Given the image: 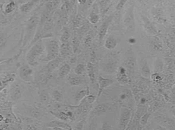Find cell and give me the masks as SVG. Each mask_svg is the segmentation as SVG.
Listing matches in <instances>:
<instances>
[{
  "label": "cell",
  "instance_id": "13",
  "mask_svg": "<svg viewBox=\"0 0 175 130\" xmlns=\"http://www.w3.org/2000/svg\"><path fill=\"white\" fill-rule=\"evenodd\" d=\"M98 82L99 85L100 92L99 93H101V91L104 88L112 84L113 81L109 79L104 78L100 76L99 77Z\"/></svg>",
  "mask_w": 175,
  "mask_h": 130
},
{
  "label": "cell",
  "instance_id": "18",
  "mask_svg": "<svg viewBox=\"0 0 175 130\" xmlns=\"http://www.w3.org/2000/svg\"><path fill=\"white\" fill-rule=\"evenodd\" d=\"M116 44V41L113 38H109L106 40L105 42V46L107 48L109 49L114 48Z\"/></svg>",
  "mask_w": 175,
  "mask_h": 130
},
{
  "label": "cell",
  "instance_id": "24",
  "mask_svg": "<svg viewBox=\"0 0 175 130\" xmlns=\"http://www.w3.org/2000/svg\"><path fill=\"white\" fill-rule=\"evenodd\" d=\"M84 71V68L83 65L79 64L75 68V72L78 75H81L83 74Z\"/></svg>",
  "mask_w": 175,
  "mask_h": 130
},
{
  "label": "cell",
  "instance_id": "5",
  "mask_svg": "<svg viewBox=\"0 0 175 130\" xmlns=\"http://www.w3.org/2000/svg\"><path fill=\"white\" fill-rule=\"evenodd\" d=\"M30 66L28 64L23 65L18 72L20 78L26 82H31L34 79L33 70Z\"/></svg>",
  "mask_w": 175,
  "mask_h": 130
},
{
  "label": "cell",
  "instance_id": "16",
  "mask_svg": "<svg viewBox=\"0 0 175 130\" xmlns=\"http://www.w3.org/2000/svg\"><path fill=\"white\" fill-rule=\"evenodd\" d=\"M141 74L143 77L149 78L151 76V72L147 61H145L141 68Z\"/></svg>",
  "mask_w": 175,
  "mask_h": 130
},
{
  "label": "cell",
  "instance_id": "6",
  "mask_svg": "<svg viewBox=\"0 0 175 130\" xmlns=\"http://www.w3.org/2000/svg\"><path fill=\"white\" fill-rule=\"evenodd\" d=\"M131 111L126 108H122L120 113L119 127L120 129L124 130L130 120Z\"/></svg>",
  "mask_w": 175,
  "mask_h": 130
},
{
  "label": "cell",
  "instance_id": "31",
  "mask_svg": "<svg viewBox=\"0 0 175 130\" xmlns=\"http://www.w3.org/2000/svg\"><path fill=\"white\" fill-rule=\"evenodd\" d=\"M31 1V0H18L17 4L20 6Z\"/></svg>",
  "mask_w": 175,
  "mask_h": 130
},
{
  "label": "cell",
  "instance_id": "11",
  "mask_svg": "<svg viewBox=\"0 0 175 130\" xmlns=\"http://www.w3.org/2000/svg\"><path fill=\"white\" fill-rule=\"evenodd\" d=\"M22 90L20 86L18 84H14L10 90V96L13 100L19 99L22 95Z\"/></svg>",
  "mask_w": 175,
  "mask_h": 130
},
{
  "label": "cell",
  "instance_id": "17",
  "mask_svg": "<svg viewBox=\"0 0 175 130\" xmlns=\"http://www.w3.org/2000/svg\"><path fill=\"white\" fill-rule=\"evenodd\" d=\"M110 106L105 104H100L96 107L94 110V113L100 114L106 111H108L110 109Z\"/></svg>",
  "mask_w": 175,
  "mask_h": 130
},
{
  "label": "cell",
  "instance_id": "22",
  "mask_svg": "<svg viewBox=\"0 0 175 130\" xmlns=\"http://www.w3.org/2000/svg\"><path fill=\"white\" fill-rule=\"evenodd\" d=\"M126 66L130 69L133 70L135 69L136 66L135 61L133 58L128 59L126 62Z\"/></svg>",
  "mask_w": 175,
  "mask_h": 130
},
{
  "label": "cell",
  "instance_id": "20",
  "mask_svg": "<svg viewBox=\"0 0 175 130\" xmlns=\"http://www.w3.org/2000/svg\"><path fill=\"white\" fill-rule=\"evenodd\" d=\"M70 84L73 86H77L82 83V79L79 77H71L69 79Z\"/></svg>",
  "mask_w": 175,
  "mask_h": 130
},
{
  "label": "cell",
  "instance_id": "28",
  "mask_svg": "<svg viewBox=\"0 0 175 130\" xmlns=\"http://www.w3.org/2000/svg\"><path fill=\"white\" fill-rule=\"evenodd\" d=\"M127 0H120L119 3L117 4L116 9L118 10H120L124 6V4L126 3Z\"/></svg>",
  "mask_w": 175,
  "mask_h": 130
},
{
  "label": "cell",
  "instance_id": "1",
  "mask_svg": "<svg viewBox=\"0 0 175 130\" xmlns=\"http://www.w3.org/2000/svg\"><path fill=\"white\" fill-rule=\"evenodd\" d=\"M40 20V17L36 15L31 16L27 20L25 24L22 47H26L29 43L32 42L37 33Z\"/></svg>",
  "mask_w": 175,
  "mask_h": 130
},
{
  "label": "cell",
  "instance_id": "3",
  "mask_svg": "<svg viewBox=\"0 0 175 130\" xmlns=\"http://www.w3.org/2000/svg\"><path fill=\"white\" fill-rule=\"evenodd\" d=\"M45 46L46 55L42 59L43 61L48 62L59 56L60 47L57 40L55 39L47 40L45 43Z\"/></svg>",
  "mask_w": 175,
  "mask_h": 130
},
{
  "label": "cell",
  "instance_id": "29",
  "mask_svg": "<svg viewBox=\"0 0 175 130\" xmlns=\"http://www.w3.org/2000/svg\"><path fill=\"white\" fill-rule=\"evenodd\" d=\"M99 20V17L98 16L94 15H93L91 17L90 20L93 24H95L98 22Z\"/></svg>",
  "mask_w": 175,
  "mask_h": 130
},
{
  "label": "cell",
  "instance_id": "2",
  "mask_svg": "<svg viewBox=\"0 0 175 130\" xmlns=\"http://www.w3.org/2000/svg\"><path fill=\"white\" fill-rule=\"evenodd\" d=\"M45 51V43L42 40L37 41L27 52L26 56L27 63L31 66L37 65Z\"/></svg>",
  "mask_w": 175,
  "mask_h": 130
},
{
  "label": "cell",
  "instance_id": "9",
  "mask_svg": "<svg viewBox=\"0 0 175 130\" xmlns=\"http://www.w3.org/2000/svg\"><path fill=\"white\" fill-rule=\"evenodd\" d=\"M47 126L54 130H70L71 127L69 124L59 121H53L48 123Z\"/></svg>",
  "mask_w": 175,
  "mask_h": 130
},
{
  "label": "cell",
  "instance_id": "4",
  "mask_svg": "<svg viewBox=\"0 0 175 130\" xmlns=\"http://www.w3.org/2000/svg\"><path fill=\"white\" fill-rule=\"evenodd\" d=\"M154 117L157 124L165 128L167 130L175 129V121L169 116L164 114L156 113L154 114Z\"/></svg>",
  "mask_w": 175,
  "mask_h": 130
},
{
  "label": "cell",
  "instance_id": "7",
  "mask_svg": "<svg viewBox=\"0 0 175 130\" xmlns=\"http://www.w3.org/2000/svg\"><path fill=\"white\" fill-rule=\"evenodd\" d=\"M62 61V58L59 56L53 60L50 61L45 67L44 70V72L47 75L51 74L54 70L57 69L59 66Z\"/></svg>",
  "mask_w": 175,
  "mask_h": 130
},
{
  "label": "cell",
  "instance_id": "21",
  "mask_svg": "<svg viewBox=\"0 0 175 130\" xmlns=\"http://www.w3.org/2000/svg\"><path fill=\"white\" fill-rule=\"evenodd\" d=\"M151 115V113H146L144 114L140 118V124L142 125H146L148 122Z\"/></svg>",
  "mask_w": 175,
  "mask_h": 130
},
{
  "label": "cell",
  "instance_id": "10",
  "mask_svg": "<svg viewBox=\"0 0 175 130\" xmlns=\"http://www.w3.org/2000/svg\"><path fill=\"white\" fill-rule=\"evenodd\" d=\"M51 112L56 117L63 121L67 120L68 118L72 117V113L70 111L66 112L55 110L51 111Z\"/></svg>",
  "mask_w": 175,
  "mask_h": 130
},
{
  "label": "cell",
  "instance_id": "12",
  "mask_svg": "<svg viewBox=\"0 0 175 130\" xmlns=\"http://www.w3.org/2000/svg\"><path fill=\"white\" fill-rule=\"evenodd\" d=\"M70 71V66L67 64H64L59 70L58 72L59 78L61 79L64 78L69 74Z\"/></svg>",
  "mask_w": 175,
  "mask_h": 130
},
{
  "label": "cell",
  "instance_id": "23",
  "mask_svg": "<svg viewBox=\"0 0 175 130\" xmlns=\"http://www.w3.org/2000/svg\"><path fill=\"white\" fill-rule=\"evenodd\" d=\"M124 71L123 68H121L120 69L119 77L120 80L124 82H125L127 79V77Z\"/></svg>",
  "mask_w": 175,
  "mask_h": 130
},
{
  "label": "cell",
  "instance_id": "32",
  "mask_svg": "<svg viewBox=\"0 0 175 130\" xmlns=\"http://www.w3.org/2000/svg\"><path fill=\"white\" fill-rule=\"evenodd\" d=\"M95 97L93 96H90L88 98L87 100L89 103H91L94 101Z\"/></svg>",
  "mask_w": 175,
  "mask_h": 130
},
{
  "label": "cell",
  "instance_id": "25",
  "mask_svg": "<svg viewBox=\"0 0 175 130\" xmlns=\"http://www.w3.org/2000/svg\"><path fill=\"white\" fill-rule=\"evenodd\" d=\"M155 67H154V69H155V72H160L163 69V64L162 61H158L156 63L155 65Z\"/></svg>",
  "mask_w": 175,
  "mask_h": 130
},
{
  "label": "cell",
  "instance_id": "15",
  "mask_svg": "<svg viewBox=\"0 0 175 130\" xmlns=\"http://www.w3.org/2000/svg\"><path fill=\"white\" fill-rule=\"evenodd\" d=\"M16 8V4L11 0L4 6V11L7 14H10L14 11Z\"/></svg>",
  "mask_w": 175,
  "mask_h": 130
},
{
  "label": "cell",
  "instance_id": "14",
  "mask_svg": "<svg viewBox=\"0 0 175 130\" xmlns=\"http://www.w3.org/2000/svg\"><path fill=\"white\" fill-rule=\"evenodd\" d=\"M50 99V96L48 93L45 91L41 92L38 95V101L42 104L44 105L49 104Z\"/></svg>",
  "mask_w": 175,
  "mask_h": 130
},
{
  "label": "cell",
  "instance_id": "8",
  "mask_svg": "<svg viewBox=\"0 0 175 130\" xmlns=\"http://www.w3.org/2000/svg\"><path fill=\"white\" fill-rule=\"evenodd\" d=\"M41 1V0H31L26 3L20 5L19 9L23 13H29L36 8Z\"/></svg>",
  "mask_w": 175,
  "mask_h": 130
},
{
  "label": "cell",
  "instance_id": "27",
  "mask_svg": "<svg viewBox=\"0 0 175 130\" xmlns=\"http://www.w3.org/2000/svg\"><path fill=\"white\" fill-rule=\"evenodd\" d=\"M108 27L106 25H103L101 27L99 31L100 35L102 37L105 35L107 31Z\"/></svg>",
  "mask_w": 175,
  "mask_h": 130
},
{
  "label": "cell",
  "instance_id": "26",
  "mask_svg": "<svg viewBox=\"0 0 175 130\" xmlns=\"http://www.w3.org/2000/svg\"><path fill=\"white\" fill-rule=\"evenodd\" d=\"M85 90H82L79 92L78 94L76 96V99L77 101H78L79 100H81L85 96V95L86 94V92Z\"/></svg>",
  "mask_w": 175,
  "mask_h": 130
},
{
  "label": "cell",
  "instance_id": "30",
  "mask_svg": "<svg viewBox=\"0 0 175 130\" xmlns=\"http://www.w3.org/2000/svg\"><path fill=\"white\" fill-rule=\"evenodd\" d=\"M170 111L175 118V104H172L170 106Z\"/></svg>",
  "mask_w": 175,
  "mask_h": 130
},
{
  "label": "cell",
  "instance_id": "19",
  "mask_svg": "<svg viewBox=\"0 0 175 130\" xmlns=\"http://www.w3.org/2000/svg\"><path fill=\"white\" fill-rule=\"evenodd\" d=\"M52 97L55 101L60 102L63 99V95L61 92L58 90H54L52 92Z\"/></svg>",
  "mask_w": 175,
  "mask_h": 130
}]
</instances>
